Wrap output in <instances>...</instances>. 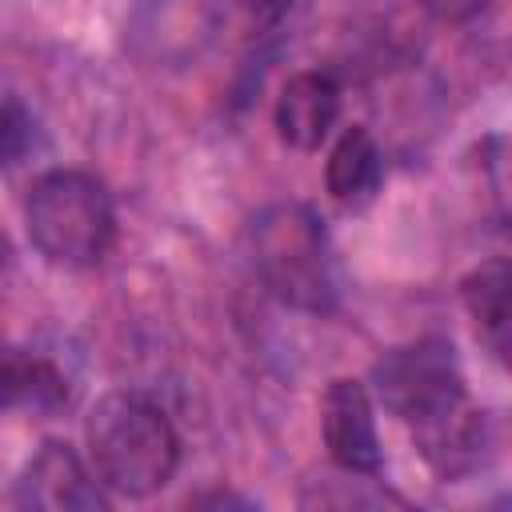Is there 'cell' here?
<instances>
[{
	"label": "cell",
	"mask_w": 512,
	"mask_h": 512,
	"mask_svg": "<svg viewBox=\"0 0 512 512\" xmlns=\"http://www.w3.org/2000/svg\"><path fill=\"white\" fill-rule=\"evenodd\" d=\"M380 404L408 424L420 456L440 476H460L480 460L484 420L468 400L460 360L448 340L420 336L384 352L372 368Z\"/></svg>",
	"instance_id": "1"
},
{
	"label": "cell",
	"mask_w": 512,
	"mask_h": 512,
	"mask_svg": "<svg viewBox=\"0 0 512 512\" xmlns=\"http://www.w3.org/2000/svg\"><path fill=\"white\" fill-rule=\"evenodd\" d=\"M88 460L108 492L144 500L160 492L180 464V436L168 416L136 392H108L84 424Z\"/></svg>",
	"instance_id": "2"
},
{
	"label": "cell",
	"mask_w": 512,
	"mask_h": 512,
	"mask_svg": "<svg viewBox=\"0 0 512 512\" xmlns=\"http://www.w3.org/2000/svg\"><path fill=\"white\" fill-rule=\"evenodd\" d=\"M248 256L264 288L300 312H328L340 296L336 260L320 216L308 204H268L248 224Z\"/></svg>",
	"instance_id": "3"
},
{
	"label": "cell",
	"mask_w": 512,
	"mask_h": 512,
	"mask_svg": "<svg viewBox=\"0 0 512 512\" xmlns=\"http://www.w3.org/2000/svg\"><path fill=\"white\" fill-rule=\"evenodd\" d=\"M24 220L32 244L64 268L100 264L116 236V212L104 184L76 168L36 176L24 196Z\"/></svg>",
	"instance_id": "4"
},
{
	"label": "cell",
	"mask_w": 512,
	"mask_h": 512,
	"mask_svg": "<svg viewBox=\"0 0 512 512\" xmlns=\"http://www.w3.org/2000/svg\"><path fill=\"white\" fill-rule=\"evenodd\" d=\"M12 504L24 512H104L108 496L96 468H88L64 440H48L16 476Z\"/></svg>",
	"instance_id": "5"
},
{
	"label": "cell",
	"mask_w": 512,
	"mask_h": 512,
	"mask_svg": "<svg viewBox=\"0 0 512 512\" xmlns=\"http://www.w3.org/2000/svg\"><path fill=\"white\" fill-rule=\"evenodd\" d=\"M320 428H324V448L336 468L352 476H372L380 468V436L372 420V400L360 380H332L320 400Z\"/></svg>",
	"instance_id": "6"
},
{
	"label": "cell",
	"mask_w": 512,
	"mask_h": 512,
	"mask_svg": "<svg viewBox=\"0 0 512 512\" xmlns=\"http://www.w3.org/2000/svg\"><path fill=\"white\" fill-rule=\"evenodd\" d=\"M132 44L144 60L176 64L196 56L216 32L212 0H148L132 16Z\"/></svg>",
	"instance_id": "7"
},
{
	"label": "cell",
	"mask_w": 512,
	"mask_h": 512,
	"mask_svg": "<svg viewBox=\"0 0 512 512\" xmlns=\"http://www.w3.org/2000/svg\"><path fill=\"white\" fill-rule=\"evenodd\" d=\"M340 116V84L328 72H296L276 100V132L296 152H316Z\"/></svg>",
	"instance_id": "8"
},
{
	"label": "cell",
	"mask_w": 512,
	"mask_h": 512,
	"mask_svg": "<svg viewBox=\"0 0 512 512\" xmlns=\"http://www.w3.org/2000/svg\"><path fill=\"white\" fill-rule=\"evenodd\" d=\"M464 308L480 348L512 372V260H492L464 280Z\"/></svg>",
	"instance_id": "9"
},
{
	"label": "cell",
	"mask_w": 512,
	"mask_h": 512,
	"mask_svg": "<svg viewBox=\"0 0 512 512\" xmlns=\"http://www.w3.org/2000/svg\"><path fill=\"white\" fill-rule=\"evenodd\" d=\"M380 180H384V160H380V148H376L372 132L360 128V124L344 128L340 140L332 144L328 168H324L328 196L344 208H360L376 196Z\"/></svg>",
	"instance_id": "10"
},
{
	"label": "cell",
	"mask_w": 512,
	"mask_h": 512,
	"mask_svg": "<svg viewBox=\"0 0 512 512\" xmlns=\"http://www.w3.org/2000/svg\"><path fill=\"white\" fill-rule=\"evenodd\" d=\"M4 400H8V408H28V412L52 416L72 404V376L52 356L12 348L4 360Z\"/></svg>",
	"instance_id": "11"
},
{
	"label": "cell",
	"mask_w": 512,
	"mask_h": 512,
	"mask_svg": "<svg viewBox=\"0 0 512 512\" xmlns=\"http://www.w3.org/2000/svg\"><path fill=\"white\" fill-rule=\"evenodd\" d=\"M476 156H480L476 164H480L488 196L496 200L504 216H512V136H488L476 148Z\"/></svg>",
	"instance_id": "12"
},
{
	"label": "cell",
	"mask_w": 512,
	"mask_h": 512,
	"mask_svg": "<svg viewBox=\"0 0 512 512\" xmlns=\"http://www.w3.org/2000/svg\"><path fill=\"white\" fill-rule=\"evenodd\" d=\"M0 140H4V160H8V164L20 160L24 144H32V116L20 108L16 96H8V104H4V128H0Z\"/></svg>",
	"instance_id": "13"
},
{
	"label": "cell",
	"mask_w": 512,
	"mask_h": 512,
	"mask_svg": "<svg viewBox=\"0 0 512 512\" xmlns=\"http://www.w3.org/2000/svg\"><path fill=\"white\" fill-rule=\"evenodd\" d=\"M292 4H296V0H244V8H248L260 24H276V20H284Z\"/></svg>",
	"instance_id": "14"
}]
</instances>
